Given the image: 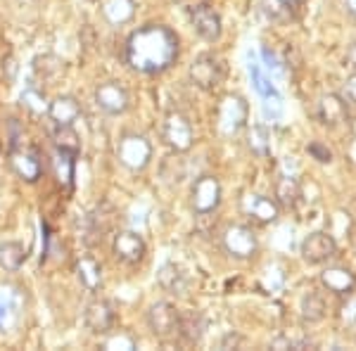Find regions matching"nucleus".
Segmentation results:
<instances>
[{
    "instance_id": "obj_1",
    "label": "nucleus",
    "mask_w": 356,
    "mask_h": 351,
    "mask_svg": "<svg viewBox=\"0 0 356 351\" xmlns=\"http://www.w3.org/2000/svg\"><path fill=\"white\" fill-rule=\"evenodd\" d=\"M178 57V36L169 26L147 24L126 41V62L140 74H159Z\"/></svg>"
},
{
    "instance_id": "obj_2",
    "label": "nucleus",
    "mask_w": 356,
    "mask_h": 351,
    "mask_svg": "<svg viewBox=\"0 0 356 351\" xmlns=\"http://www.w3.org/2000/svg\"><path fill=\"white\" fill-rule=\"evenodd\" d=\"M226 79V62L214 53H202L191 65V81L202 90L219 88Z\"/></svg>"
},
{
    "instance_id": "obj_3",
    "label": "nucleus",
    "mask_w": 356,
    "mask_h": 351,
    "mask_svg": "<svg viewBox=\"0 0 356 351\" xmlns=\"http://www.w3.org/2000/svg\"><path fill=\"white\" fill-rule=\"evenodd\" d=\"M117 159L119 164L126 166L129 171H143L152 159V145L145 136L129 133L119 140L117 145Z\"/></svg>"
},
{
    "instance_id": "obj_4",
    "label": "nucleus",
    "mask_w": 356,
    "mask_h": 351,
    "mask_svg": "<svg viewBox=\"0 0 356 351\" xmlns=\"http://www.w3.org/2000/svg\"><path fill=\"white\" fill-rule=\"evenodd\" d=\"M117 223V209L110 202H100L93 211L83 216V243L97 245Z\"/></svg>"
},
{
    "instance_id": "obj_5",
    "label": "nucleus",
    "mask_w": 356,
    "mask_h": 351,
    "mask_svg": "<svg viewBox=\"0 0 356 351\" xmlns=\"http://www.w3.org/2000/svg\"><path fill=\"white\" fill-rule=\"evenodd\" d=\"M162 140L166 147H171L174 152H188L193 147L195 133H193V126L183 117L181 112H171L166 114L164 124H162Z\"/></svg>"
},
{
    "instance_id": "obj_6",
    "label": "nucleus",
    "mask_w": 356,
    "mask_h": 351,
    "mask_svg": "<svg viewBox=\"0 0 356 351\" xmlns=\"http://www.w3.org/2000/svg\"><path fill=\"white\" fill-rule=\"evenodd\" d=\"M145 320H147V327H150V332L154 337L169 339V337H176L178 320H181V311L169 302H157L147 309Z\"/></svg>"
},
{
    "instance_id": "obj_7",
    "label": "nucleus",
    "mask_w": 356,
    "mask_h": 351,
    "mask_svg": "<svg viewBox=\"0 0 356 351\" xmlns=\"http://www.w3.org/2000/svg\"><path fill=\"white\" fill-rule=\"evenodd\" d=\"M223 250L228 252L233 259H252L259 250V243H257V235L250 226H228L226 233H223Z\"/></svg>"
},
{
    "instance_id": "obj_8",
    "label": "nucleus",
    "mask_w": 356,
    "mask_h": 351,
    "mask_svg": "<svg viewBox=\"0 0 356 351\" xmlns=\"http://www.w3.org/2000/svg\"><path fill=\"white\" fill-rule=\"evenodd\" d=\"M250 107L240 95H226L219 105V131L223 136H235L247 122Z\"/></svg>"
},
{
    "instance_id": "obj_9",
    "label": "nucleus",
    "mask_w": 356,
    "mask_h": 351,
    "mask_svg": "<svg viewBox=\"0 0 356 351\" xmlns=\"http://www.w3.org/2000/svg\"><path fill=\"white\" fill-rule=\"evenodd\" d=\"M83 320L90 332L107 335V332L117 327V307H114V302H110V299H93L86 307Z\"/></svg>"
},
{
    "instance_id": "obj_10",
    "label": "nucleus",
    "mask_w": 356,
    "mask_h": 351,
    "mask_svg": "<svg viewBox=\"0 0 356 351\" xmlns=\"http://www.w3.org/2000/svg\"><path fill=\"white\" fill-rule=\"evenodd\" d=\"M10 164H13L15 174L26 183H36L43 174L41 152L36 147L17 145L10 149Z\"/></svg>"
},
{
    "instance_id": "obj_11",
    "label": "nucleus",
    "mask_w": 356,
    "mask_h": 351,
    "mask_svg": "<svg viewBox=\"0 0 356 351\" xmlns=\"http://www.w3.org/2000/svg\"><path fill=\"white\" fill-rule=\"evenodd\" d=\"M300 252H302V259L307 263H325L328 259L335 256L337 243L330 233L316 230V233H309L307 238L302 240Z\"/></svg>"
},
{
    "instance_id": "obj_12",
    "label": "nucleus",
    "mask_w": 356,
    "mask_h": 351,
    "mask_svg": "<svg viewBox=\"0 0 356 351\" xmlns=\"http://www.w3.org/2000/svg\"><path fill=\"white\" fill-rule=\"evenodd\" d=\"M193 209L195 214H209L221 202V183L216 176H200L193 186Z\"/></svg>"
},
{
    "instance_id": "obj_13",
    "label": "nucleus",
    "mask_w": 356,
    "mask_h": 351,
    "mask_svg": "<svg viewBox=\"0 0 356 351\" xmlns=\"http://www.w3.org/2000/svg\"><path fill=\"white\" fill-rule=\"evenodd\" d=\"M112 252L122 263L134 266V263H140L143 259H145L147 247H145V240L138 233H134V230H122V233L114 235Z\"/></svg>"
},
{
    "instance_id": "obj_14",
    "label": "nucleus",
    "mask_w": 356,
    "mask_h": 351,
    "mask_svg": "<svg viewBox=\"0 0 356 351\" xmlns=\"http://www.w3.org/2000/svg\"><path fill=\"white\" fill-rule=\"evenodd\" d=\"M95 102H97V107L107 114H124L126 109H129L131 97H129V90H126L122 83L107 81L95 88Z\"/></svg>"
},
{
    "instance_id": "obj_15",
    "label": "nucleus",
    "mask_w": 356,
    "mask_h": 351,
    "mask_svg": "<svg viewBox=\"0 0 356 351\" xmlns=\"http://www.w3.org/2000/svg\"><path fill=\"white\" fill-rule=\"evenodd\" d=\"M191 22H193V28L195 33H197L200 38H204V41L214 43L221 38V17L216 13L214 8H209V5H197V8H193L191 13Z\"/></svg>"
},
{
    "instance_id": "obj_16",
    "label": "nucleus",
    "mask_w": 356,
    "mask_h": 351,
    "mask_svg": "<svg viewBox=\"0 0 356 351\" xmlns=\"http://www.w3.org/2000/svg\"><path fill=\"white\" fill-rule=\"evenodd\" d=\"M321 285L337 297H352L356 292V275L344 266H330L321 273Z\"/></svg>"
},
{
    "instance_id": "obj_17",
    "label": "nucleus",
    "mask_w": 356,
    "mask_h": 351,
    "mask_svg": "<svg viewBox=\"0 0 356 351\" xmlns=\"http://www.w3.org/2000/svg\"><path fill=\"white\" fill-rule=\"evenodd\" d=\"M316 117H318V122L323 126L335 129L342 122H347V102H344V97L335 93L321 95L318 105H316Z\"/></svg>"
},
{
    "instance_id": "obj_18",
    "label": "nucleus",
    "mask_w": 356,
    "mask_h": 351,
    "mask_svg": "<svg viewBox=\"0 0 356 351\" xmlns=\"http://www.w3.org/2000/svg\"><path fill=\"white\" fill-rule=\"evenodd\" d=\"M243 211L257 223H273L280 216V206L275 199L264 197V195H245Z\"/></svg>"
},
{
    "instance_id": "obj_19",
    "label": "nucleus",
    "mask_w": 356,
    "mask_h": 351,
    "mask_svg": "<svg viewBox=\"0 0 356 351\" xmlns=\"http://www.w3.org/2000/svg\"><path fill=\"white\" fill-rule=\"evenodd\" d=\"M204 330H207V323H204L202 313H200V311H188V313H181L176 337L181 339L186 347H195V344H200Z\"/></svg>"
},
{
    "instance_id": "obj_20",
    "label": "nucleus",
    "mask_w": 356,
    "mask_h": 351,
    "mask_svg": "<svg viewBox=\"0 0 356 351\" xmlns=\"http://www.w3.org/2000/svg\"><path fill=\"white\" fill-rule=\"evenodd\" d=\"M48 117L53 119L55 126H74V122L81 117V105L76 97L60 95L48 105Z\"/></svg>"
},
{
    "instance_id": "obj_21",
    "label": "nucleus",
    "mask_w": 356,
    "mask_h": 351,
    "mask_svg": "<svg viewBox=\"0 0 356 351\" xmlns=\"http://www.w3.org/2000/svg\"><path fill=\"white\" fill-rule=\"evenodd\" d=\"M76 275L88 292H97L102 287V266H100V261L93 256H79L76 259Z\"/></svg>"
},
{
    "instance_id": "obj_22",
    "label": "nucleus",
    "mask_w": 356,
    "mask_h": 351,
    "mask_svg": "<svg viewBox=\"0 0 356 351\" xmlns=\"http://www.w3.org/2000/svg\"><path fill=\"white\" fill-rule=\"evenodd\" d=\"M134 15H136L134 0H102V17L114 26H122L126 22H131Z\"/></svg>"
},
{
    "instance_id": "obj_23",
    "label": "nucleus",
    "mask_w": 356,
    "mask_h": 351,
    "mask_svg": "<svg viewBox=\"0 0 356 351\" xmlns=\"http://www.w3.org/2000/svg\"><path fill=\"white\" fill-rule=\"evenodd\" d=\"M300 197H302V186L295 176L285 174L275 181V202H278V206H288L290 209V206L300 202Z\"/></svg>"
},
{
    "instance_id": "obj_24",
    "label": "nucleus",
    "mask_w": 356,
    "mask_h": 351,
    "mask_svg": "<svg viewBox=\"0 0 356 351\" xmlns=\"http://www.w3.org/2000/svg\"><path fill=\"white\" fill-rule=\"evenodd\" d=\"M26 261V247L22 243H15V240H8V243H0V268L15 270L22 268V263Z\"/></svg>"
},
{
    "instance_id": "obj_25",
    "label": "nucleus",
    "mask_w": 356,
    "mask_h": 351,
    "mask_svg": "<svg viewBox=\"0 0 356 351\" xmlns=\"http://www.w3.org/2000/svg\"><path fill=\"white\" fill-rule=\"evenodd\" d=\"M157 280H159V285H162L164 290L174 292V295H183V292L188 290L186 273H183L176 263H164V266L159 268V273H157Z\"/></svg>"
},
{
    "instance_id": "obj_26",
    "label": "nucleus",
    "mask_w": 356,
    "mask_h": 351,
    "mask_svg": "<svg viewBox=\"0 0 356 351\" xmlns=\"http://www.w3.org/2000/svg\"><path fill=\"white\" fill-rule=\"evenodd\" d=\"M33 72H36V76L41 79L43 83H53L65 74V62L55 55L36 57V60H33Z\"/></svg>"
},
{
    "instance_id": "obj_27",
    "label": "nucleus",
    "mask_w": 356,
    "mask_h": 351,
    "mask_svg": "<svg viewBox=\"0 0 356 351\" xmlns=\"http://www.w3.org/2000/svg\"><path fill=\"white\" fill-rule=\"evenodd\" d=\"M247 147L252 149V154L257 157H268L271 152V133L264 124H254L247 131Z\"/></svg>"
},
{
    "instance_id": "obj_28",
    "label": "nucleus",
    "mask_w": 356,
    "mask_h": 351,
    "mask_svg": "<svg viewBox=\"0 0 356 351\" xmlns=\"http://www.w3.org/2000/svg\"><path fill=\"white\" fill-rule=\"evenodd\" d=\"M302 318L307 320V323H318V320H323L325 316V299L318 295V292H307V295L302 297Z\"/></svg>"
},
{
    "instance_id": "obj_29",
    "label": "nucleus",
    "mask_w": 356,
    "mask_h": 351,
    "mask_svg": "<svg viewBox=\"0 0 356 351\" xmlns=\"http://www.w3.org/2000/svg\"><path fill=\"white\" fill-rule=\"evenodd\" d=\"M53 140H55V147L62 149V152H69V154H74V157H79V152H81V140H79L76 131H74L72 126H57Z\"/></svg>"
},
{
    "instance_id": "obj_30",
    "label": "nucleus",
    "mask_w": 356,
    "mask_h": 351,
    "mask_svg": "<svg viewBox=\"0 0 356 351\" xmlns=\"http://www.w3.org/2000/svg\"><path fill=\"white\" fill-rule=\"evenodd\" d=\"M74 154L69 152H62V149H57L55 157H53V171L57 176V181L65 183V186H72V178H74Z\"/></svg>"
},
{
    "instance_id": "obj_31",
    "label": "nucleus",
    "mask_w": 356,
    "mask_h": 351,
    "mask_svg": "<svg viewBox=\"0 0 356 351\" xmlns=\"http://www.w3.org/2000/svg\"><path fill=\"white\" fill-rule=\"evenodd\" d=\"M250 79H252V83H254V90L261 97H266L271 93H278V90H275V85L271 83V79L264 74L261 65H259V62H254V60H250Z\"/></svg>"
},
{
    "instance_id": "obj_32",
    "label": "nucleus",
    "mask_w": 356,
    "mask_h": 351,
    "mask_svg": "<svg viewBox=\"0 0 356 351\" xmlns=\"http://www.w3.org/2000/svg\"><path fill=\"white\" fill-rule=\"evenodd\" d=\"M22 105L29 107L31 112L41 114V112H48V102H45V95L41 88H33V85H29V88L22 93Z\"/></svg>"
},
{
    "instance_id": "obj_33",
    "label": "nucleus",
    "mask_w": 356,
    "mask_h": 351,
    "mask_svg": "<svg viewBox=\"0 0 356 351\" xmlns=\"http://www.w3.org/2000/svg\"><path fill=\"white\" fill-rule=\"evenodd\" d=\"M102 349H136V339L124 330H110L102 339Z\"/></svg>"
},
{
    "instance_id": "obj_34",
    "label": "nucleus",
    "mask_w": 356,
    "mask_h": 351,
    "mask_svg": "<svg viewBox=\"0 0 356 351\" xmlns=\"http://www.w3.org/2000/svg\"><path fill=\"white\" fill-rule=\"evenodd\" d=\"M261 13L271 22H288L292 17V10L285 8L280 0H261Z\"/></svg>"
},
{
    "instance_id": "obj_35",
    "label": "nucleus",
    "mask_w": 356,
    "mask_h": 351,
    "mask_svg": "<svg viewBox=\"0 0 356 351\" xmlns=\"http://www.w3.org/2000/svg\"><path fill=\"white\" fill-rule=\"evenodd\" d=\"M176 154H174V157H166L164 164H162V169H171V174H164V178L169 183H181L183 178H186V166H183V159L176 157Z\"/></svg>"
},
{
    "instance_id": "obj_36",
    "label": "nucleus",
    "mask_w": 356,
    "mask_h": 351,
    "mask_svg": "<svg viewBox=\"0 0 356 351\" xmlns=\"http://www.w3.org/2000/svg\"><path fill=\"white\" fill-rule=\"evenodd\" d=\"M3 131H5V140H8V147L13 149L17 145H22V136H24V129L17 119H5L3 124Z\"/></svg>"
},
{
    "instance_id": "obj_37",
    "label": "nucleus",
    "mask_w": 356,
    "mask_h": 351,
    "mask_svg": "<svg viewBox=\"0 0 356 351\" xmlns=\"http://www.w3.org/2000/svg\"><path fill=\"white\" fill-rule=\"evenodd\" d=\"M264 114H266L271 122L283 117V97L278 93H271V95L264 97Z\"/></svg>"
},
{
    "instance_id": "obj_38",
    "label": "nucleus",
    "mask_w": 356,
    "mask_h": 351,
    "mask_svg": "<svg viewBox=\"0 0 356 351\" xmlns=\"http://www.w3.org/2000/svg\"><path fill=\"white\" fill-rule=\"evenodd\" d=\"M307 152L312 154L316 162H321V164H330V162H332L330 147L325 145V142H321V140H312V142H309V145H307Z\"/></svg>"
},
{
    "instance_id": "obj_39",
    "label": "nucleus",
    "mask_w": 356,
    "mask_h": 351,
    "mask_svg": "<svg viewBox=\"0 0 356 351\" xmlns=\"http://www.w3.org/2000/svg\"><path fill=\"white\" fill-rule=\"evenodd\" d=\"M342 97L347 102H352V105H356V74H352V76H349L347 81H344Z\"/></svg>"
},
{
    "instance_id": "obj_40",
    "label": "nucleus",
    "mask_w": 356,
    "mask_h": 351,
    "mask_svg": "<svg viewBox=\"0 0 356 351\" xmlns=\"http://www.w3.org/2000/svg\"><path fill=\"white\" fill-rule=\"evenodd\" d=\"M240 344H243V337H240V335H235V332H228V335L221 339V349L240 347Z\"/></svg>"
},
{
    "instance_id": "obj_41",
    "label": "nucleus",
    "mask_w": 356,
    "mask_h": 351,
    "mask_svg": "<svg viewBox=\"0 0 356 351\" xmlns=\"http://www.w3.org/2000/svg\"><path fill=\"white\" fill-rule=\"evenodd\" d=\"M347 65L356 72V41L349 45V50H347Z\"/></svg>"
},
{
    "instance_id": "obj_42",
    "label": "nucleus",
    "mask_w": 356,
    "mask_h": 351,
    "mask_svg": "<svg viewBox=\"0 0 356 351\" xmlns=\"http://www.w3.org/2000/svg\"><path fill=\"white\" fill-rule=\"evenodd\" d=\"M280 3L285 5V8L288 10H292V13H295V10H300L304 3H307V0H280Z\"/></svg>"
},
{
    "instance_id": "obj_43",
    "label": "nucleus",
    "mask_w": 356,
    "mask_h": 351,
    "mask_svg": "<svg viewBox=\"0 0 356 351\" xmlns=\"http://www.w3.org/2000/svg\"><path fill=\"white\" fill-rule=\"evenodd\" d=\"M5 320H8V307H3V304H0V325H3Z\"/></svg>"
},
{
    "instance_id": "obj_44",
    "label": "nucleus",
    "mask_w": 356,
    "mask_h": 351,
    "mask_svg": "<svg viewBox=\"0 0 356 351\" xmlns=\"http://www.w3.org/2000/svg\"><path fill=\"white\" fill-rule=\"evenodd\" d=\"M347 8H349V13L356 17V0H347Z\"/></svg>"
},
{
    "instance_id": "obj_45",
    "label": "nucleus",
    "mask_w": 356,
    "mask_h": 351,
    "mask_svg": "<svg viewBox=\"0 0 356 351\" xmlns=\"http://www.w3.org/2000/svg\"><path fill=\"white\" fill-rule=\"evenodd\" d=\"M90 3H95V0H90Z\"/></svg>"
}]
</instances>
